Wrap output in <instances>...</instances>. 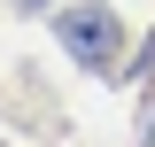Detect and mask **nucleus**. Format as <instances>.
Returning a JSON list of instances; mask_svg holds the SVG:
<instances>
[{"instance_id":"nucleus-2","label":"nucleus","mask_w":155,"mask_h":147,"mask_svg":"<svg viewBox=\"0 0 155 147\" xmlns=\"http://www.w3.org/2000/svg\"><path fill=\"white\" fill-rule=\"evenodd\" d=\"M16 8H39V0H16Z\"/></svg>"},{"instance_id":"nucleus-1","label":"nucleus","mask_w":155,"mask_h":147,"mask_svg":"<svg viewBox=\"0 0 155 147\" xmlns=\"http://www.w3.org/2000/svg\"><path fill=\"white\" fill-rule=\"evenodd\" d=\"M62 47H70L85 70H116V54H124V23L109 16V8H62Z\"/></svg>"}]
</instances>
